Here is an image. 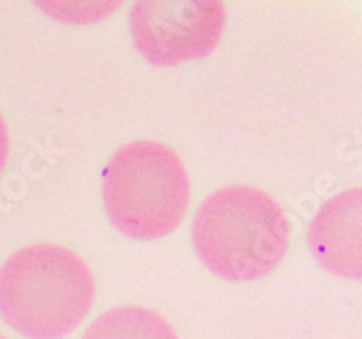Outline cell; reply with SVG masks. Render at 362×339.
Instances as JSON below:
<instances>
[{"instance_id":"6da1fadb","label":"cell","mask_w":362,"mask_h":339,"mask_svg":"<svg viewBox=\"0 0 362 339\" xmlns=\"http://www.w3.org/2000/svg\"><path fill=\"white\" fill-rule=\"evenodd\" d=\"M95 301L89 263L64 245H28L0 267V318L28 339L73 334Z\"/></svg>"},{"instance_id":"7a4b0ae2","label":"cell","mask_w":362,"mask_h":339,"mask_svg":"<svg viewBox=\"0 0 362 339\" xmlns=\"http://www.w3.org/2000/svg\"><path fill=\"white\" fill-rule=\"evenodd\" d=\"M192 241L214 276L234 283L255 282L283 261L290 222L268 193L232 183L203 200L194 216Z\"/></svg>"},{"instance_id":"3957f363","label":"cell","mask_w":362,"mask_h":339,"mask_svg":"<svg viewBox=\"0 0 362 339\" xmlns=\"http://www.w3.org/2000/svg\"><path fill=\"white\" fill-rule=\"evenodd\" d=\"M102 198L122 234L140 241L160 240L176 231L189 209L185 163L160 142H129L107 161Z\"/></svg>"},{"instance_id":"277c9868","label":"cell","mask_w":362,"mask_h":339,"mask_svg":"<svg viewBox=\"0 0 362 339\" xmlns=\"http://www.w3.org/2000/svg\"><path fill=\"white\" fill-rule=\"evenodd\" d=\"M225 0H134L129 28L136 50L160 67L194 62L221 42Z\"/></svg>"},{"instance_id":"5b68a950","label":"cell","mask_w":362,"mask_h":339,"mask_svg":"<svg viewBox=\"0 0 362 339\" xmlns=\"http://www.w3.org/2000/svg\"><path fill=\"white\" fill-rule=\"evenodd\" d=\"M306 241L322 269L362 282V187L342 190L322 203Z\"/></svg>"},{"instance_id":"8992f818","label":"cell","mask_w":362,"mask_h":339,"mask_svg":"<svg viewBox=\"0 0 362 339\" xmlns=\"http://www.w3.org/2000/svg\"><path fill=\"white\" fill-rule=\"evenodd\" d=\"M80 339H180V335L160 312L122 305L100 314Z\"/></svg>"},{"instance_id":"52a82bcc","label":"cell","mask_w":362,"mask_h":339,"mask_svg":"<svg viewBox=\"0 0 362 339\" xmlns=\"http://www.w3.org/2000/svg\"><path fill=\"white\" fill-rule=\"evenodd\" d=\"M45 17L67 25H93L107 21L127 0H31Z\"/></svg>"},{"instance_id":"ba28073f","label":"cell","mask_w":362,"mask_h":339,"mask_svg":"<svg viewBox=\"0 0 362 339\" xmlns=\"http://www.w3.org/2000/svg\"><path fill=\"white\" fill-rule=\"evenodd\" d=\"M9 151H11V140H9V127L8 122L0 113V174L4 171L6 163L9 160Z\"/></svg>"},{"instance_id":"9c48e42d","label":"cell","mask_w":362,"mask_h":339,"mask_svg":"<svg viewBox=\"0 0 362 339\" xmlns=\"http://www.w3.org/2000/svg\"><path fill=\"white\" fill-rule=\"evenodd\" d=\"M0 339H9V338H6L4 334H0Z\"/></svg>"}]
</instances>
